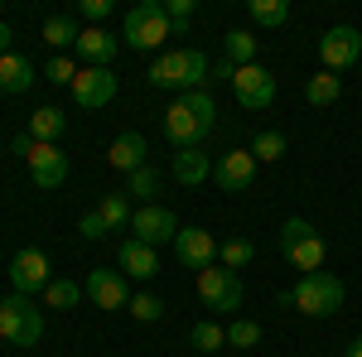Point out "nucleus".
I'll list each match as a JSON object with an SVG mask.
<instances>
[{
    "instance_id": "obj_1",
    "label": "nucleus",
    "mask_w": 362,
    "mask_h": 357,
    "mask_svg": "<svg viewBox=\"0 0 362 357\" xmlns=\"http://www.w3.org/2000/svg\"><path fill=\"white\" fill-rule=\"evenodd\" d=\"M280 304L300 309L305 319H334L338 309H343V280L334 271H309L280 295Z\"/></svg>"
},
{
    "instance_id": "obj_2",
    "label": "nucleus",
    "mask_w": 362,
    "mask_h": 357,
    "mask_svg": "<svg viewBox=\"0 0 362 357\" xmlns=\"http://www.w3.org/2000/svg\"><path fill=\"white\" fill-rule=\"evenodd\" d=\"M169 34H174V25H169L165 0H140V5L126 10V20H121V39H126L131 54H155Z\"/></svg>"
},
{
    "instance_id": "obj_3",
    "label": "nucleus",
    "mask_w": 362,
    "mask_h": 357,
    "mask_svg": "<svg viewBox=\"0 0 362 357\" xmlns=\"http://www.w3.org/2000/svg\"><path fill=\"white\" fill-rule=\"evenodd\" d=\"M276 242H280V251H285V261H290L300 275L324 271L329 247H324V232H314V222H309V218H285Z\"/></svg>"
},
{
    "instance_id": "obj_4",
    "label": "nucleus",
    "mask_w": 362,
    "mask_h": 357,
    "mask_svg": "<svg viewBox=\"0 0 362 357\" xmlns=\"http://www.w3.org/2000/svg\"><path fill=\"white\" fill-rule=\"evenodd\" d=\"M208 54H198V49H169V54L155 58V68H150V83L155 87H179V92H198V87L208 83Z\"/></svg>"
},
{
    "instance_id": "obj_5",
    "label": "nucleus",
    "mask_w": 362,
    "mask_h": 357,
    "mask_svg": "<svg viewBox=\"0 0 362 357\" xmlns=\"http://www.w3.org/2000/svg\"><path fill=\"white\" fill-rule=\"evenodd\" d=\"M0 338L15 348H34L44 338V309L25 295H5L0 300Z\"/></svg>"
},
{
    "instance_id": "obj_6",
    "label": "nucleus",
    "mask_w": 362,
    "mask_h": 357,
    "mask_svg": "<svg viewBox=\"0 0 362 357\" xmlns=\"http://www.w3.org/2000/svg\"><path fill=\"white\" fill-rule=\"evenodd\" d=\"M198 300L208 304L213 314H232V309H242V300H247L242 275L227 271L223 261H218V266H208V271H198Z\"/></svg>"
},
{
    "instance_id": "obj_7",
    "label": "nucleus",
    "mask_w": 362,
    "mask_h": 357,
    "mask_svg": "<svg viewBox=\"0 0 362 357\" xmlns=\"http://www.w3.org/2000/svg\"><path fill=\"white\" fill-rule=\"evenodd\" d=\"M10 285H15V295H25V300L44 295V290L54 285V266H49V256H44L39 247L15 251V261H10Z\"/></svg>"
},
{
    "instance_id": "obj_8",
    "label": "nucleus",
    "mask_w": 362,
    "mask_h": 357,
    "mask_svg": "<svg viewBox=\"0 0 362 357\" xmlns=\"http://www.w3.org/2000/svg\"><path fill=\"white\" fill-rule=\"evenodd\" d=\"M160 131H165V140H169V145H179V150H194V145H203V140L213 136V126H203V116H198L184 97L169 102V111L160 116Z\"/></svg>"
},
{
    "instance_id": "obj_9",
    "label": "nucleus",
    "mask_w": 362,
    "mask_h": 357,
    "mask_svg": "<svg viewBox=\"0 0 362 357\" xmlns=\"http://www.w3.org/2000/svg\"><path fill=\"white\" fill-rule=\"evenodd\" d=\"M358 58H362V29H353V25L324 29V39H319V63H324V73H343V68H353Z\"/></svg>"
},
{
    "instance_id": "obj_10",
    "label": "nucleus",
    "mask_w": 362,
    "mask_h": 357,
    "mask_svg": "<svg viewBox=\"0 0 362 357\" xmlns=\"http://www.w3.org/2000/svg\"><path fill=\"white\" fill-rule=\"evenodd\" d=\"M218 251H223V242H218L208 227H179V237H174V261L189 266V271L218 266Z\"/></svg>"
},
{
    "instance_id": "obj_11",
    "label": "nucleus",
    "mask_w": 362,
    "mask_h": 357,
    "mask_svg": "<svg viewBox=\"0 0 362 357\" xmlns=\"http://www.w3.org/2000/svg\"><path fill=\"white\" fill-rule=\"evenodd\" d=\"M232 97H237L247 111H266L271 102H276V78H271V68H261V63L237 68V78H232Z\"/></svg>"
},
{
    "instance_id": "obj_12",
    "label": "nucleus",
    "mask_w": 362,
    "mask_h": 357,
    "mask_svg": "<svg viewBox=\"0 0 362 357\" xmlns=\"http://www.w3.org/2000/svg\"><path fill=\"white\" fill-rule=\"evenodd\" d=\"M29 179H34V189L54 193L68 184V155L58 150V145H44V140H34V150H29Z\"/></svg>"
},
{
    "instance_id": "obj_13",
    "label": "nucleus",
    "mask_w": 362,
    "mask_h": 357,
    "mask_svg": "<svg viewBox=\"0 0 362 357\" xmlns=\"http://www.w3.org/2000/svg\"><path fill=\"white\" fill-rule=\"evenodd\" d=\"M131 237L145 242V247H174V237H179V218L160 208V203H150V208H136V218H131Z\"/></svg>"
},
{
    "instance_id": "obj_14",
    "label": "nucleus",
    "mask_w": 362,
    "mask_h": 357,
    "mask_svg": "<svg viewBox=\"0 0 362 357\" xmlns=\"http://www.w3.org/2000/svg\"><path fill=\"white\" fill-rule=\"evenodd\" d=\"M83 295L97 304V309H107V314L131 309V285H126V275H121V271H87Z\"/></svg>"
},
{
    "instance_id": "obj_15",
    "label": "nucleus",
    "mask_w": 362,
    "mask_h": 357,
    "mask_svg": "<svg viewBox=\"0 0 362 357\" xmlns=\"http://www.w3.org/2000/svg\"><path fill=\"white\" fill-rule=\"evenodd\" d=\"M256 155L251 150H227V155H218V165H213V184L223 193H247L251 184H256Z\"/></svg>"
},
{
    "instance_id": "obj_16",
    "label": "nucleus",
    "mask_w": 362,
    "mask_h": 357,
    "mask_svg": "<svg viewBox=\"0 0 362 357\" xmlns=\"http://www.w3.org/2000/svg\"><path fill=\"white\" fill-rule=\"evenodd\" d=\"M112 97H116V73L112 68H78V78H73V102L83 111L107 107Z\"/></svg>"
},
{
    "instance_id": "obj_17",
    "label": "nucleus",
    "mask_w": 362,
    "mask_h": 357,
    "mask_svg": "<svg viewBox=\"0 0 362 357\" xmlns=\"http://www.w3.org/2000/svg\"><path fill=\"white\" fill-rule=\"evenodd\" d=\"M78 58H83V68H112V58L121 54V39H112L107 29H92L87 25L83 34H78Z\"/></svg>"
},
{
    "instance_id": "obj_18",
    "label": "nucleus",
    "mask_w": 362,
    "mask_h": 357,
    "mask_svg": "<svg viewBox=\"0 0 362 357\" xmlns=\"http://www.w3.org/2000/svg\"><path fill=\"white\" fill-rule=\"evenodd\" d=\"M116 261H121V271H131V280H155V275H160V256H155V247H145V242H136V237L121 242Z\"/></svg>"
},
{
    "instance_id": "obj_19",
    "label": "nucleus",
    "mask_w": 362,
    "mask_h": 357,
    "mask_svg": "<svg viewBox=\"0 0 362 357\" xmlns=\"http://www.w3.org/2000/svg\"><path fill=\"white\" fill-rule=\"evenodd\" d=\"M169 169H174V179H179L184 189H198V184H208V179H213V165H208V150H203V145H194V150H179Z\"/></svg>"
},
{
    "instance_id": "obj_20",
    "label": "nucleus",
    "mask_w": 362,
    "mask_h": 357,
    "mask_svg": "<svg viewBox=\"0 0 362 357\" xmlns=\"http://www.w3.org/2000/svg\"><path fill=\"white\" fill-rule=\"evenodd\" d=\"M34 83H39V78H34V63H29L25 54H0V92H5V97H20V92H29Z\"/></svg>"
},
{
    "instance_id": "obj_21",
    "label": "nucleus",
    "mask_w": 362,
    "mask_h": 357,
    "mask_svg": "<svg viewBox=\"0 0 362 357\" xmlns=\"http://www.w3.org/2000/svg\"><path fill=\"white\" fill-rule=\"evenodd\" d=\"M107 160H112V169H121V174H136V169L145 165V136H140V131H121V136L112 140V150H107Z\"/></svg>"
},
{
    "instance_id": "obj_22",
    "label": "nucleus",
    "mask_w": 362,
    "mask_h": 357,
    "mask_svg": "<svg viewBox=\"0 0 362 357\" xmlns=\"http://www.w3.org/2000/svg\"><path fill=\"white\" fill-rule=\"evenodd\" d=\"M68 131V116L58 107H39L34 116H29V136L34 140H44V145H58V136Z\"/></svg>"
},
{
    "instance_id": "obj_23",
    "label": "nucleus",
    "mask_w": 362,
    "mask_h": 357,
    "mask_svg": "<svg viewBox=\"0 0 362 357\" xmlns=\"http://www.w3.org/2000/svg\"><path fill=\"white\" fill-rule=\"evenodd\" d=\"M338 97H343V78H338V73H324V68H319V73L305 83V102L309 107H334Z\"/></svg>"
},
{
    "instance_id": "obj_24",
    "label": "nucleus",
    "mask_w": 362,
    "mask_h": 357,
    "mask_svg": "<svg viewBox=\"0 0 362 357\" xmlns=\"http://www.w3.org/2000/svg\"><path fill=\"white\" fill-rule=\"evenodd\" d=\"M97 213H102V222H107V232H131V218H136L126 193H102Z\"/></svg>"
},
{
    "instance_id": "obj_25",
    "label": "nucleus",
    "mask_w": 362,
    "mask_h": 357,
    "mask_svg": "<svg viewBox=\"0 0 362 357\" xmlns=\"http://www.w3.org/2000/svg\"><path fill=\"white\" fill-rule=\"evenodd\" d=\"M78 34H83V29H78L73 15H54V20H44V44H49L54 54L73 49V44H78Z\"/></svg>"
},
{
    "instance_id": "obj_26",
    "label": "nucleus",
    "mask_w": 362,
    "mask_h": 357,
    "mask_svg": "<svg viewBox=\"0 0 362 357\" xmlns=\"http://www.w3.org/2000/svg\"><path fill=\"white\" fill-rule=\"evenodd\" d=\"M155 193H160V169L140 165L136 174H126V198H136L140 208H150V203H155Z\"/></svg>"
},
{
    "instance_id": "obj_27",
    "label": "nucleus",
    "mask_w": 362,
    "mask_h": 357,
    "mask_svg": "<svg viewBox=\"0 0 362 357\" xmlns=\"http://www.w3.org/2000/svg\"><path fill=\"white\" fill-rule=\"evenodd\" d=\"M247 15H251L261 29H280L285 20H290V0H251Z\"/></svg>"
},
{
    "instance_id": "obj_28",
    "label": "nucleus",
    "mask_w": 362,
    "mask_h": 357,
    "mask_svg": "<svg viewBox=\"0 0 362 357\" xmlns=\"http://www.w3.org/2000/svg\"><path fill=\"white\" fill-rule=\"evenodd\" d=\"M189 343H194L198 353H223V348H227V329H223V324H213V319H203V324L189 329Z\"/></svg>"
},
{
    "instance_id": "obj_29",
    "label": "nucleus",
    "mask_w": 362,
    "mask_h": 357,
    "mask_svg": "<svg viewBox=\"0 0 362 357\" xmlns=\"http://www.w3.org/2000/svg\"><path fill=\"white\" fill-rule=\"evenodd\" d=\"M223 58H232L237 68L256 63V39H251L247 29H232V34H223Z\"/></svg>"
},
{
    "instance_id": "obj_30",
    "label": "nucleus",
    "mask_w": 362,
    "mask_h": 357,
    "mask_svg": "<svg viewBox=\"0 0 362 357\" xmlns=\"http://www.w3.org/2000/svg\"><path fill=\"white\" fill-rule=\"evenodd\" d=\"M251 155H256V165H276V160H285V131H261V136L251 140Z\"/></svg>"
},
{
    "instance_id": "obj_31",
    "label": "nucleus",
    "mask_w": 362,
    "mask_h": 357,
    "mask_svg": "<svg viewBox=\"0 0 362 357\" xmlns=\"http://www.w3.org/2000/svg\"><path fill=\"white\" fill-rule=\"evenodd\" d=\"M44 300H49V309H78L83 285H78V280H54V285L44 290Z\"/></svg>"
},
{
    "instance_id": "obj_32",
    "label": "nucleus",
    "mask_w": 362,
    "mask_h": 357,
    "mask_svg": "<svg viewBox=\"0 0 362 357\" xmlns=\"http://www.w3.org/2000/svg\"><path fill=\"white\" fill-rule=\"evenodd\" d=\"M218 256H223V266H227V271H242V266H251V256H256V247H251L247 237H227Z\"/></svg>"
},
{
    "instance_id": "obj_33",
    "label": "nucleus",
    "mask_w": 362,
    "mask_h": 357,
    "mask_svg": "<svg viewBox=\"0 0 362 357\" xmlns=\"http://www.w3.org/2000/svg\"><path fill=\"white\" fill-rule=\"evenodd\" d=\"M131 319H140V324H160L165 319V300L160 295H131Z\"/></svg>"
},
{
    "instance_id": "obj_34",
    "label": "nucleus",
    "mask_w": 362,
    "mask_h": 357,
    "mask_svg": "<svg viewBox=\"0 0 362 357\" xmlns=\"http://www.w3.org/2000/svg\"><path fill=\"white\" fill-rule=\"evenodd\" d=\"M227 343H232V348H256V343H261V324H256V319H232V324H227Z\"/></svg>"
},
{
    "instance_id": "obj_35",
    "label": "nucleus",
    "mask_w": 362,
    "mask_h": 357,
    "mask_svg": "<svg viewBox=\"0 0 362 357\" xmlns=\"http://www.w3.org/2000/svg\"><path fill=\"white\" fill-rule=\"evenodd\" d=\"M73 78H78V63H73L68 54H54V58H49V83L73 87Z\"/></svg>"
},
{
    "instance_id": "obj_36",
    "label": "nucleus",
    "mask_w": 362,
    "mask_h": 357,
    "mask_svg": "<svg viewBox=\"0 0 362 357\" xmlns=\"http://www.w3.org/2000/svg\"><path fill=\"white\" fill-rule=\"evenodd\" d=\"M78 15H83L92 29H102V20L112 15V0H78Z\"/></svg>"
},
{
    "instance_id": "obj_37",
    "label": "nucleus",
    "mask_w": 362,
    "mask_h": 357,
    "mask_svg": "<svg viewBox=\"0 0 362 357\" xmlns=\"http://www.w3.org/2000/svg\"><path fill=\"white\" fill-rule=\"evenodd\" d=\"M78 232H83L87 242H102V237H107V222H102V213H97V208H92V213H83V218H78Z\"/></svg>"
},
{
    "instance_id": "obj_38",
    "label": "nucleus",
    "mask_w": 362,
    "mask_h": 357,
    "mask_svg": "<svg viewBox=\"0 0 362 357\" xmlns=\"http://www.w3.org/2000/svg\"><path fill=\"white\" fill-rule=\"evenodd\" d=\"M232 78H237V63H232V58H218V63L208 68V83H227L232 87Z\"/></svg>"
},
{
    "instance_id": "obj_39",
    "label": "nucleus",
    "mask_w": 362,
    "mask_h": 357,
    "mask_svg": "<svg viewBox=\"0 0 362 357\" xmlns=\"http://www.w3.org/2000/svg\"><path fill=\"white\" fill-rule=\"evenodd\" d=\"M169 20H194V0H169Z\"/></svg>"
},
{
    "instance_id": "obj_40",
    "label": "nucleus",
    "mask_w": 362,
    "mask_h": 357,
    "mask_svg": "<svg viewBox=\"0 0 362 357\" xmlns=\"http://www.w3.org/2000/svg\"><path fill=\"white\" fill-rule=\"evenodd\" d=\"M29 150H34V136L20 131V136H15V155H25V160H29Z\"/></svg>"
},
{
    "instance_id": "obj_41",
    "label": "nucleus",
    "mask_w": 362,
    "mask_h": 357,
    "mask_svg": "<svg viewBox=\"0 0 362 357\" xmlns=\"http://www.w3.org/2000/svg\"><path fill=\"white\" fill-rule=\"evenodd\" d=\"M10 39H15V29L0 20V54H10Z\"/></svg>"
},
{
    "instance_id": "obj_42",
    "label": "nucleus",
    "mask_w": 362,
    "mask_h": 357,
    "mask_svg": "<svg viewBox=\"0 0 362 357\" xmlns=\"http://www.w3.org/2000/svg\"><path fill=\"white\" fill-rule=\"evenodd\" d=\"M343 357H362V333L353 338V343H348V353H343Z\"/></svg>"
}]
</instances>
